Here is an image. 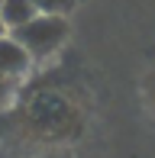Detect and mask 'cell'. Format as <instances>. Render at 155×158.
Instances as JSON below:
<instances>
[{
  "instance_id": "obj_1",
  "label": "cell",
  "mask_w": 155,
  "mask_h": 158,
  "mask_svg": "<svg viewBox=\"0 0 155 158\" xmlns=\"http://www.w3.org/2000/svg\"><path fill=\"white\" fill-rule=\"evenodd\" d=\"M10 35L29 52V58H45V55H52L55 48L65 42L68 19L65 16H45V13H39V16H32L26 26L13 29Z\"/></svg>"
},
{
  "instance_id": "obj_2",
  "label": "cell",
  "mask_w": 155,
  "mask_h": 158,
  "mask_svg": "<svg viewBox=\"0 0 155 158\" xmlns=\"http://www.w3.org/2000/svg\"><path fill=\"white\" fill-rule=\"evenodd\" d=\"M29 61H32L29 52H26V48L19 45L10 32L0 35V77H3V81H13V77L26 74Z\"/></svg>"
},
{
  "instance_id": "obj_3",
  "label": "cell",
  "mask_w": 155,
  "mask_h": 158,
  "mask_svg": "<svg viewBox=\"0 0 155 158\" xmlns=\"http://www.w3.org/2000/svg\"><path fill=\"white\" fill-rule=\"evenodd\" d=\"M32 16H39V13H36V6H32L29 0H3V3H0V23L6 26V32L26 26Z\"/></svg>"
},
{
  "instance_id": "obj_4",
  "label": "cell",
  "mask_w": 155,
  "mask_h": 158,
  "mask_svg": "<svg viewBox=\"0 0 155 158\" xmlns=\"http://www.w3.org/2000/svg\"><path fill=\"white\" fill-rule=\"evenodd\" d=\"M29 3L36 6V13H45V16H65L78 0H29Z\"/></svg>"
},
{
  "instance_id": "obj_5",
  "label": "cell",
  "mask_w": 155,
  "mask_h": 158,
  "mask_svg": "<svg viewBox=\"0 0 155 158\" xmlns=\"http://www.w3.org/2000/svg\"><path fill=\"white\" fill-rule=\"evenodd\" d=\"M6 94H10V81H3V77H0V100H3Z\"/></svg>"
},
{
  "instance_id": "obj_6",
  "label": "cell",
  "mask_w": 155,
  "mask_h": 158,
  "mask_svg": "<svg viewBox=\"0 0 155 158\" xmlns=\"http://www.w3.org/2000/svg\"><path fill=\"white\" fill-rule=\"evenodd\" d=\"M0 35H6V26H3V23H0Z\"/></svg>"
},
{
  "instance_id": "obj_7",
  "label": "cell",
  "mask_w": 155,
  "mask_h": 158,
  "mask_svg": "<svg viewBox=\"0 0 155 158\" xmlns=\"http://www.w3.org/2000/svg\"><path fill=\"white\" fill-rule=\"evenodd\" d=\"M0 3H3V0H0Z\"/></svg>"
}]
</instances>
